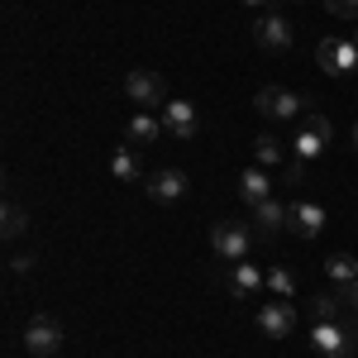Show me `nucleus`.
I'll use <instances>...</instances> for the list:
<instances>
[{"label": "nucleus", "instance_id": "obj_22", "mask_svg": "<svg viewBox=\"0 0 358 358\" xmlns=\"http://www.w3.org/2000/svg\"><path fill=\"white\" fill-rule=\"evenodd\" d=\"M268 287H273L277 296H287V301L296 296V282H292V273H287V268H273V273H268Z\"/></svg>", "mask_w": 358, "mask_h": 358}, {"label": "nucleus", "instance_id": "obj_18", "mask_svg": "<svg viewBox=\"0 0 358 358\" xmlns=\"http://www.w3.org/2000/svg\"><path fill=\"white\" fill-rule=\"evenodd\" d=\"M158 134H167V129H163V120H153L148 110H138L134 120H129V129H124V138H129V143H153Z\"/></svg>", "mask_w": 358, "mask_h": 358}, {"label": "nucleus", "instance_id": "obj_6", "mask_svg": "<svg viewBox=\"0 0 358 358\" xmlns=\"http://www.w3.org/2000/svg\"><path fill=\"white\" fill-rule=\"evenodd\" d=\"M330 138H334V124L325 115H306V124L296 129V158H301V163H315Z\"/></svg>", "mask_w": 358, "mask_h": 358}, {"label": "nucleus", "instance_id": "obj_27", "mask_svg": "<svg viewBox=\"0 0 358 358\" xmlns=\"http://www.w3.org/2000/svg\"><path fill=\"white\" fill-rule=\"evenodd\" d=\"M354 148H358V124H354Z\"/></svg>", "mask_w": 358, "mask_h": 358}, {"label": "nucleus", "instance_id": "obj_4", "mask_svg": "<svg viewBox=\"0 0 358 358\" xmlns=\"http://www.w3.org/2000/svg\"><path fill=\"white\" fill-rule=\"evenodd\" d=\"M253 106H258V115H268V120H296L310 101L296 96V91H282V86H258Z\"/></svg>", "mask_w": 358, "mask_h": 358}, {"label": "nucleus", "instance_id": "obj_19", "mask_svg": "<svg viewBox=\"0 0 358 358\" xmlns=\"http://www.w3.org/2000/svg\"><path fill=\"white\" fill-rule=\"evenodd\" d=\"M24 229H29V210L15 206V201H5V210H0V234H5V239H20Z\"/></svg>", "mask_w": 358, "mask_h": 358}, {"label": "nucleus", "instance_id": "obj_12", "mask_svg": "<svg viewBox=\"0 0 358 358\" xmlns=\"http://www.w3.org/2000/svg\"><path fill=\"white\" fill-rule=\"evenodd\" d=\"M163 129L172 138H182V143L196 138V106L192 101H167L163 106Z\"/></svg>", "mask_w": 358, "mask_h": 358}, {"label": "nucleus", "instance_id": "obj_21", "mask_svg": "<svg viewBox=\"0 0 358 358\" xmlns=\"http://www.w3.org/2000/svg\"><path fill=\"white\" fill-rule=\"evenodd\" d=\"M253 153H258V163H282V158H287V153H282V138H277V134H258Z\"/></svg>", "mask_w": 358, "mask_h": 358}, {"label": "nucleus", "instance_id": "obj_5", "mask_svg": "<svg viewBox=\"0 0 358 358\" xmlns=\"http://www.w3.org/2000/svg\"><path fill=\"white\" fill-rule=\"evenodd\" d=\"M62 339H67V334H62V325H57L53 315H34L24 325V349L34 358H53L57 349H62Z\"/></svg>", "mask_w": 358, "mask_h": 358}, {"label": "nucleus", "instance_id": "obj_1", "mask_svg": "<svg viewBox=\"0 0 358 358\" xmlns=\"http://www.w3.org/2000/svg\"><path fill=\"white\" fill-rule=\"evenodd\" d=\"M310 349H315L320 358H354L358 354V325L315 320V330H310Z\"/></svg>", "mask_w": 358, "mask_h": 358}, {"label": "nucleus", "instance_id": "obj_29", "mask_svg": "<svg viewBox=\"0 0 358 358\" xmlns=\"http://www.w3.org/2000/svg\"><path fill=\"white\" fill-rule=\"evenodd\" d=\"M296 5H301V0H296Z\"/></svg>", "mask_w": 358, "mask_h": 358}, {"label": "nucleus", "instance_id": "obj_9", "mask_svg": "<svg viewBox=\"0 0 358 358\" xmlns=\"http://www.w3.org/2000/svg\"><path fill=\"white\" fill-rule=\"evenodd\" d=\"M287 229H292L296 239H315V234L325 229V206H315V201H292V206H287Z\"/></svg>", "mask_w": 358, "mask_h": 358}, {"label": "nucleus", "instance_id": "obj_11", "mask_svg": "<svg viewBox=\"0 0 358 358\" xmlns=\"http://www.w3.org/2000/svg\"><path fill=\"white\" fill-rule=\"evenodd\" d=\"M143 192L153 196V201H182L187 196V172H177V167H163V172H153L148 182H143Z\"/></svg>", "mask_w": 358, "mask_h": 358}, {"label": "nucleus", "instance_id": "obj_13", "mask_svg": "<svg viewBox=\"0 0 358 358\" xmlns=\"http://www.w3.org/2000/svg\"><path fill=\"white\" fill-rule=\"evenodd\" d=\"M253 220H258V234L268 239V234H277V229L287 224V206L268 196V201H258V206H253Z\"/></svg>", "mask_w": 358, "mask_h": 358}, {"label": "nucleus", "instance_id": "obj_16", "mask_svg": "<svg viewBox=\"0 0 358 358\" xmlns=\"http://www.w3.org/2000/svg\"><path fill=\"white\" fill-rule=\"evenodd\" d=\"M349 306V287H334V292H320L310 310H315V320H339V310Z\"/></svg>", "mask_w": 358, "mask_h": 358}, {"label": "nucleus", "instance_id": "obj_15", "mask_svg": "<svg viewBox=\"0 0 358 358\" xmlns=\"http://www.w3.org/2000/svg\"><path fill=\"white\" fill-rule=\"evenodd\" d=\"M239 196H244L248 206L268 201V196H273V177H268V172H258V167H248L244 177H239Z\"/></svg>", "mask_w": 358, "mask_h": 358}, {"label": "nucleus", "instance_id": "obj_8", "mask_svg": "<svg viewBox=\"0 0 358 358\" xmlns=\"http://www.w3.org/2000/svg\"><path fill=\"white\" fill-rule=\"evenodd\" d=\"M124 96H129L134 106H143V110H148V106H167V101H163V96H167L163 77H158V72H143V67L124 77Z\"/></svg>", "mask_w": 358, "mask_h": 358}, {"label": "nucleus", "instance_id": "obj_28", "mask_svg": "<svg viewBox=\"0 0 358 358\" xmlns=\"http://www.w3.org/2000/svg\"><path fill=\"white\" fill-rule=\"evenodd\" d=\"M354 43H358V29H354Z\"/></svg>", "mask_w": 358, "mask_h": 358}, {"label": "nucleus", "instance_id": "obj_14", "mask_svg": "<svg viewBox=\"0 0 358 358\" xmlns=\"http://www.w3.org/2000/svg\"><path fill=\"white\" fill-rule=\"evenodd\" d=\"M258 287H268V273H258L253 263H234V273H229V292H234V296H253Z\"/></svg>", "mask_w": 358, "mask_h": 358}, {"label": "nucleus", "instance_id": "obj_20", "mask_svg": "<svg viewBox=\"0 0 358 358\" xmlns=\"http://www.w3.org/2000/svg\"><path fill=\"white\" fill-rule=\"evenodd\" d=\"M110 177H115V182H148V177H143V167L134 163V153H129V148H120V153L110 158Z\"/></svg>", "mask_w": 358, "mask_h": 358}, {"label": "nucleus", "instance_id": "obj_17", "mask_svg": "<svg viewBox=\"0 0 358 358\" xmlns=\"http://www.w3.org/2000/svg\"><path fill=\"white\" fill-rule=\"evenodd\" d=\"M325 273H330L334 287H354L358 282V258L354 253H334V258H325Z\"/></svg>", "mask_w": 358, "mask_h": 358}, {"label": "nucleus", "instance_id": "obj_7", "mask_svg": "<svg viewBox=\"0 0 358 358\" xmlns=\"http://www.w3.org/2000/svg\"><path fill=\"white\" fill-rule=\"evenodd\" d=\"M258 330L268 334V339H287V334L296 330V310L287 296H273V301L258 306Z\"/></svg>", "mask_w": 358, "mask_h": 358}, {"label": "nucleus", "instance_id": "obj_10", "mask_svg": "<svg viewBox=\"0 0 358 358\" xmlns=\"http://www.w3.org/2000/svg\"><path fill=\"white\" fill-rule=\"evenodd\" d=\"M253 38H258V48H268V53H287L292 38H296V29L287 24L282 15H263V20L253 24Z\"/></svg>", "mask_w": 358, "mask_h": 358}, {"label": "nucleus", "instance_id": "obj_3", "mask_svg": "<svg viewBox=\"0 0 358 358\" xmlns=\"http://www.w3.org/2000/svg\"><path fill=\"white\" fill-rule=\"evenodd\" d=\"M315 62H320V72H330V77H349L358 67V43L354 38H320V43H315Z\"/></svg>", "mask_w": 358, "mask_h": 358}, {"label": "nucleus", "instance_id": "obj_2", "mask_svg": "<svg viewBox=\"0 0 358 358\" xmlns=\"http://www.w3.org/2000/svg\"><path fill=\"white\" fill-rule=\"evenodd\" d=\"M210 248L220 253L224 263H248V253H253V224L220 220L215 229H210Z\"/></svg>", "mask_w": 358, "mask_h": 358}, {"label": "nucleus", "instance_id": "obj_26", "mask_svg": "<svg viewBox=\"0 0 358 358\" xmlns=\"http://www.w3.org/2000/svg\"><path fill=\"white\" fill-rule=\"evenodd\" d=\"M244 5H253V10H258V5H273V0H244Z\"/></svg>", "mask_w": 358, "mask_h": 358}, {"label": "nucleus", "instance_id": "obj_24", "mask_svg": "<svg viewBox=\"0 0 358 358\" xmlns=\"http://www.w3.org/2000/svg\"><path fill=\"white\" fill-rule=\"evenodd\" d=\"M29 268H34V253H15L10 258V273H29Z\"/></svg>", "mask_w": 358, "mask_h": 358}, {"label": "nucleus", "instance_id": "obj_23", "mask_svg": "<svg viewBox=\"0 0 358 358\" xmlns=\"http://www.w3.org/2000/svg\"><path fill=\"white\" fill-rule=\"evenodd\" d=\"M325 10L334 20H358V0H325Z\"/></svg>", "mask_w": 358, "mask_h": 358}, {"label": "nucleus", "instance_id": "obj_25", "mask_svg": "<svg viewBox=\"0 0 358 358\" xmlns=\"http://www.w3.org/2000/svg\"><path fill=\"white\" fill-rule=\"evenodd\" d=\"M349 306H354V310H358V282H354V287H349Z\"/></svg>", "mask_w": 358, "mask_h": 358}]
</instances>
